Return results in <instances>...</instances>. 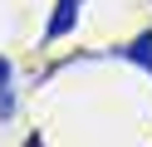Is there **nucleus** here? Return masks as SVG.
Wrapping results in <instances>:
<instances>
[{
  "mask_svg": "<svg viewBox=\"0 0 152 147\" xmlns=\"http://www.w3.org/2000/svg\"><path fill=\"white\" fill-rule=\"evenodd\" d=\"M10 64H5V59H0V113H10Z\"/></svg>",
  "mask_w": 152,
  "mask_h": 147,
  "instance_id": "nucleus-3",
  "label": "nucleus"
},
{
  "mask_svg": "<svg viewBox=\"0 0 152 147\" xmlns=\"http://www.w3.org/2000/svg\"><path fill=\"white\" fill-rule=\"evenodd\" d=\"M79 5L83 0H59L54 5V20H49V29H44V39H64L74 25H79Z\"/></svg>",
  "mask_w": 152,
  "mask_h": 147,
  "instance_id": "nucleus-1",
  "label": "nucleus"
},
{
  "mask_svg": "<svg viewBox=\"0 0 152 147\" xmlns=\"http://www.w3.org/2000/svg\"><path fill=\"white\" fill-rule=\"evenodd\" d=\"M118 54L128 59V64H137V69H147V74H152V29H147V34H137L128 49H118Z\"/></svg>",
  "mask_w": 152,
  "mask_h": 147,
  "instance_id": "nucleus-2",
  "label": "nucleus"
},
{
  "mask_svg": "<svg viewBox=\"0 0 152 147\" xmlns=\"http://www.w3.org/2000/svg\"><path fill=\"white\" fill-rule=\"evenodd\" d=\"M25 147H39V137H30V142H25Z\"/></svg>",
  "mask_w": 152,
  "mask_h": 147,
  "instance_id": "nucleus-4",
  "label": "nucleus"
}]
</instances>
